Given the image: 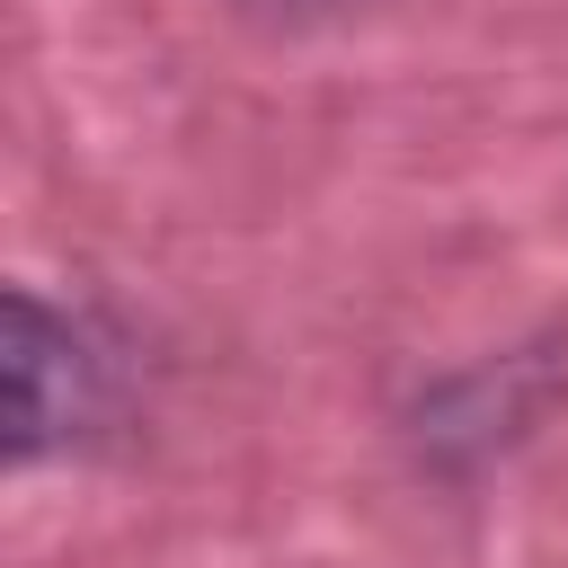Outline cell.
<instances>
[{"label": "cell", "mask_w": 568, "mask_h": 568, "mask_svg": "<svg viewBox=\"0 0 568 568\" xmlns=\"http://www.w3.org/2000/svg\"><path fill=\"white\" fill-rule=\"evenodd\" d=\"M98 408H106V355L89 346V328L71 311H53L18 284L9 293V453L36 462V453L71 444Z\"/></svg>", "instance_id": "6da1fadb"}]
</instances>
